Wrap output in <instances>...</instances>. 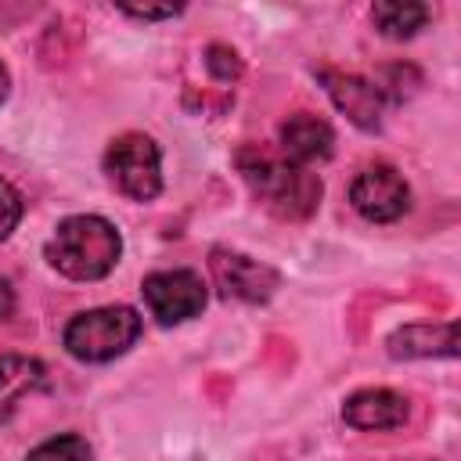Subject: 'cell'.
<instances>
[{
    "instance_id": "1",
    "label": "cell",
    "mask_w": 461,
    "mask_h": 461,
    "mask_svg": "<svg viewBox=\"0 0 461 461\" xmlns=\"http://www.w3.org/2000/svg\"><path fill=\"white\" fill-rule=\"evenodd\" d=\"M234 166H238L241 180L249 184L252 198L267 212H274L277 220L299 223V220H310L317 212L324 184L313 169L295 166L281 151H270V148H259V144L238 148Z\"/></svg>"
},
{
    "instance_id": "2",
    "label": "cell",
    "mask_w": 461,
    "mask_h": 461,
    "mask_svg": "<svg viewBox=\"0 0 461 461\" xmlns=\"http://www.w3.org/2000/svg\"><path fill=\"white\" fill-rule=\"evenodd\" d=\"M122 256V234L112 220L83 212L58 223L47 241V259L58 274L72 281H101L115 270Z\"/></svg>"
},
{
    "instance_id": "3",
    "label": "cell",
    "mask_w": 461,
    "mask_h": 461,
    "mask_svg": "<svg viewBox=\"0 0 461 461\" xmlns=\"http://www.w3.org/2000/svg\"><path fill=\"white\" fill-rule=\"evenodd\" d=\"M140 313L133 306H97V310H83L76 313L65 331L61 342L65 349L83 360V364H104L122 357L137 339H140Z\"/></svg>"
},
{
    "instance_id": "4",
    "label": "cell",
    "mask_w": 461,
    "mask_h": 461,
    "mask_svg": "<svg viewBox=\"0 0 461 461\" xmlns=\"http://www.w3.org/2000/svg\"><path fill=\"white\" fill-rule=\"evenodd\" d=\"M104 173L119 194L151 202L162 191V151L148 133H119L104 151Z\"/></svg>"
},
{
    "instance_id": "5",
    "label": "cell",
    "mask_w": 461,
    "mask_h": 461,
    "mask_svg": "<svg viewBox=\"0 0 461 461\" xmlns=\"http://www.w3.org/2000/svg\"><path fill=\"white\" fill-rule=\"evenodd\" d=\"M140 295L148 303V313L158 324H184L191 317H198L209 303V288L202 281V274L176 267V270H155L144 277Z\"/></svg>"
},
{
    "instance_id": "6",
    "label": "cell",
    "mask_w": 461,
    "mask_h": 461,
    "mask_svg": "<svg viewBox=\"0 0 461 461\" xmlns=\"http://www.w3.org/2000/svg\"><path fill=\"white\" fill-rule=\"evenodd\" d=\"M349 205L367 223H393L411 209V187L396 166L371 162L349 184Z\"/></svg>"
},
{
    "instance_id": "7",
    "label": "cell",
    "mask_w": 461,
    "mask_h": 461,
    "mask_svg": "<svg viewBox=\"0 0 461 461\" xmlns=\"http://www.w3.org/2000/svg\"><path fill=\"white\" fill-rule=\"evenodd\" d=\"M209 274L223 299H241V303H267L281 285V274L274 267L234 249H212Z\"/></svg>"
},
{
    "instance_id": "8",
    "label": "cell",
    "mask_w": 461,
    "mask_h": 461,
    "mask_svg": "<svg viewBox=\"0 0 461 461\" xmlns=\"http://www.w3.org/2000/svg\"><path fill=\"white\" fill-rule=\"evenodd\" d=\"M331 104L360 130H378L382 126V115H385V97L378 90L375 79L367 76H357V72H342V68H328L321 65L317 68Z\"/></svg>"
},
{
    "instance_id": "9",
    "label": "cell",
    "mask_w": 461,
    "mask_h": 461,
    "mask_svg": "<svg viewBox=\"0 0 461 461\" xmlns=\"http://www.w3.org/2000/svg\"><path fill=\"white\" fill-rule=\"evenodd\" d=\"M411 418V403L403 393L396 389H357L346 396L342 403V421L360 429V432H385V429H400Z\"/></svg>"
},
{
    "instance_id": "10",
    "label": "cell",
    "mask_w": 461,
    "mask_h": 461,
    "mask_svg": "<svg viewBox=\"0 0 461 461\" xmlns=\"http://www.w3.org/2000/svg\"><path fill=\"white\" fill-rule=\"evenodd\" d=\"M277 148H281V155L288 162L310 169L313 162L331 158V151H335V130L321 115H313V112H295V115H288L281 122Z\"/></svg>"
},
{
    "instance_id": "11",
    "label": "cell",
    "mask_w": 461,
    "mask_h": 461,
    "mask_svg": "<svg viewBox=\"0 0 461 461\" xmlns=\"http://www.w3.org/2000/svg\"><path fill=\"white\" fill-rule=\"evenodd\" d=\"M393 360H425V357H454L457 353V324H403L385 339Z\"/></svg>"
},
{
    "instance_id": "12",
    "label": "cell",
    "mask_w": 461,
    "mask_h": 461,
    "mask_svg": "<svg viewBox=\"0 0 461 461\" xmlns=\"http://www.w3.org/2000/svg\"><path fill=\"white\" fill-rule=\"evenodd\" d=\"M43 385V364L22 353H0V421H7L18 403Z\"/></svg>"
},
{
    "instance_id": "13",
    "label": "cell",
    "mask_w": 461,
    "mask_h": 461,
    "mask_svg": "<svg viewBox=\"0 0 461 461\" xmlns=\"http://www.w3.org/2000/svg\"><path fill=\"white\" fill-rule=\"evenodd\" d=\"M371 18L378 25L382 36L389 40H411L418 29H425V22L432 18V7L429 4H414V0H389V4H375L371 7Z\"/></svg>"
},
{
    "instance_id": "14",
    "label": "cell",
    "mask_w": 461,
    "mask_h": 461,
    "mask_svg": "<svg viewBox=\"0 0 461 461\" xmlns=\"http://www.w3.org/2000/svg\"><path fill=\"white\" fill-rule=\"evenodd\" d=\"M25 461H90V443L83 436H76V432L50 436L40 447H32Z\"/></svg>"
},
{
    "instance_id": "15",
    "label": "cell",
    "mask_w": 461,
    "mask_h": 461,
    "mask_svg": "<svg viewBox=\"0 0 461 461\" xmlns=\"http://www.w3.org/2000/svg\"><path fill=\"white\" fill-rule=\"evenodd\" d=\"M205 68L220 79V83H234L241 76V58L238 50H230L227 43H209L205 47Z\"/></svg>"
},
{
    "instance_id": "16",
    "label": "cell",
    "mask_w": 461,
    "mask_h": 461,
    "mask_svg": "<svg viewBox=\"0 0 461 461\" xmlns=\"http://www.w3.org/2000/svg\"><path fill=\"white\" fill-rule=\"evenodd\" d=\"M22 209H25L22 194L14 191V184H11V180H4V176H0V241L18 227Z\"/></svg>"
},
{
    "instance_id": "17",
    "label": "cell",
    "mask_w": 461,
    "mask_h": 461,
    "mask_svg": "<svg viewBox=\"0 0 461 461\" xmlns=\"http://www.w3.org/2000/svg\"><path fill=\"white\" fill-rule=\"evenodd\" d=\"M122 14L140 18V22H155V18H173V14H180V7H122Z\"/></svg>"
},
{
    "instance_id": "18",
    "label": "cell",
    "mask_w": 461,
    "mask_h": 461,
    "mask_svg": "<svg viewBox=\"0 0 461 461\" xmlns=\"http://www.w3.org/2000/svg\"><path fill=\"white\" fill-rule=\"evenodd\" d=\"M14 306H18L14 288H11V281H7V277H0V321L14 317Z\"/></svg>"
},
{
    "instance_id": "19",
    "label": "cell",
    "mask_w": 461,
    "mask_h": 461,
    "mask_svg": "<svg viewBox=\"0 0 461 461\" xmlns=\"http://www.w3.org/2000/svg\"><path fill=\"white\" fill-rule=\"evenodd\" d=\"M7 94H11V72H7V65L0 61V104L7 101Z\"/></svg>"
}]
</instances>
